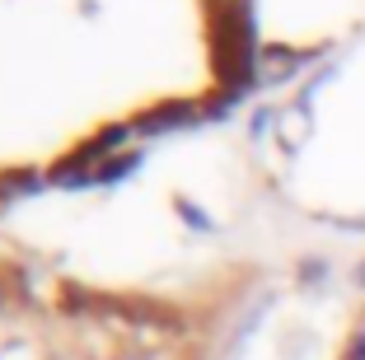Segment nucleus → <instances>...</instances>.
Wrapping results in <instances>:
<instances>
[{
  "instance_id": "obj_4",
  "label": "nucleus",
  "mask_w": 365,
  "mask_h": 360,
  "mask_svg": "<svg viewBox=\"0 0 365 360\" xmlns=\"http://www.w3.org/2000/svg\"><path fill=\"white\" fill-rule=\"evenodd\" d=\"M346 360H365V332H356L351 346H346Z\"/></svg>"
},
{
  "instance_id": "obj_1",
  "label": "nucleus",
  "mask_w": 365,
  "mask_h": 360,
  "mask_svg": "<svg viewBox=\"0 0 365 360\" xmlns=\"http://www.w3.org/2000/svg\"><path fill=\"white\" fill-rule=\"evenodd\" d=\"M187 122H197L192 103H164V108H155V113H145L136 127H145V136H155V131H173V127H187Z\"/></svg>"
},
{
  "instance_id": "obj_3",
  "label": "nucleus",
  "mask_w": 365,
  "mask_h": 360,
  "mask_svg": "<svg viewBox=\"0 0 365 360\" xmlns=\"http://www.w3.org/2000/svg\"><path fill=\"white\" fill-rule=\"evenodd\" d=\"M272 127H277V113H258L253 117V131H258V136H267Z\"/></svg>"
},
{
  "instance_id": "obj_5",
  "label": "nucleus",
  "mask_w": 365,
  "mask_h": 360,
  "mask_svg": "<svg viewBox=\"0 0 365 360\" xmlns=\"http://www.w3.org/2000/svg\"><path fill=\"white\" fill-rule=\"evenodd\" d=\"M361 286H365V267H361Z\"/></svg>"
},
{
  "instance_id": "obj_2",
  "label": "nucleus",
  "mask_w": 365,
  "mask_h": 360,
  "mask_svg": "<svg viewBox=\"0 0 365 360\" xmlns=\"http://www.w3.org/2000/svg\"><path fill=\"white\" fill-rule=\"evenodd\" d=\"M309 61V56H300V52H286V47H272L267 56H262V80H286L290 71H300V66Z\"/></svg>"
}]
</instances>
